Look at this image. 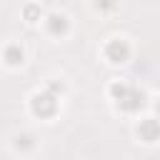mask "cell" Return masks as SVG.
I'll return each instance as SVG.
<instances>
[{
    "mask_svg": "<svg viewBox=\"0 0 160 160\" xmlns=\"http://www.w3.org/2000/svg\"><path fill=\"white\" fill-rule=\"evenodd\" d=\"M55 110H58V95H52V90L38 92V95L32 98V112H35V115L50 118Z\"/></svg>",
    "mask_w": 160,
    "mask_h": 160,
    "instance_id": "cell-2",
    "label": "cell"
},
{
    "mask_svg": "<svg viewBox=\"0 0 160 160\" xmlns=\"http://www.w3.org/2000/svg\"><path fill=\"white\" fill-rule=\"evenodd\" d=\"M105 55L110 58V62H125V60H128V55H130V48H128V42H125V40H112V42L108 45Z\"/></svg>",
    "mask_w": 160,
    "mask_h": 160,
    "instance_id": "cell-3",
    "label": "cell"
},
{
    "mask_svg": "<svg viewBox=\"0 0 160 160\" xmlns=\"http://www.w3.org/2000/svg\"><path fill=\"white\" fill-rule=\"evenodd\" d=\"M48 30H50V35H62L65 30H68V18L65 15H50L48 18Z\"/></svg>",
    "mask_w": 160,
    "mask_h": 160,
    "instance_id": "cell-4",
    "label": "cell"
},
{
    "mask_svg": "<svg viewBox=\"0 0 160 160\" xmlns=\"http://www.w3.org/2000/svg\"><path fill=\"white\" fill-rule=\"evenodd\" d=\"M112 98L120 102L122 110H130V112L142 105V95L130 85H112Z\"/></svg>",
    "mask_w": 160,
    "mask_h": 160,
    "instance_id": "cell-1",
    "label": "cell"
},
{
    "mask_svg": "<svg viewBox=\"0 0 160 160\" xmlns=\"http://www.w3.org/2000/svg\"><path fill=\"white\" fill-rule=\"evenodd\" d=\"M15 145L18 148H32V140H30V135H22V138H18Z\"/></svg>",
    "mask_w": 160,
    "mask_h": 160,
    "instance_id": "cell-7",
    "label": "cell"
},
{
    "mask_svg": "<svg viewBox=\"0 0 160 160\" xmlns=\"http://www.w3.org/2000/svg\"><path fill=\"white\" fill-rule=\"evenodd\" d=\"M5 60H8V65H22V50L18 45H10L5 50Z\"/></svg>",
    "mask_w": 160,
    "mask_h": 160,
    "instance_id": "cell-6",
    "label": "cell"
},
{
    "mask_svg": "<svg viewBox=\"0 0 160 160\" xmlns=\"http://www.w3.org/2000/svg\"><path fill=\"white\" fill-rule=\"evenodd\" d=\"M140 138L145 142H155L158 140V125H155V120H148L145 125H140Z\"/></svg>",
    "mask_w": 160,
    "mask_h": 160,
    "instance_id": "cell-5",
    "label": "cell"
}]
</instances>
